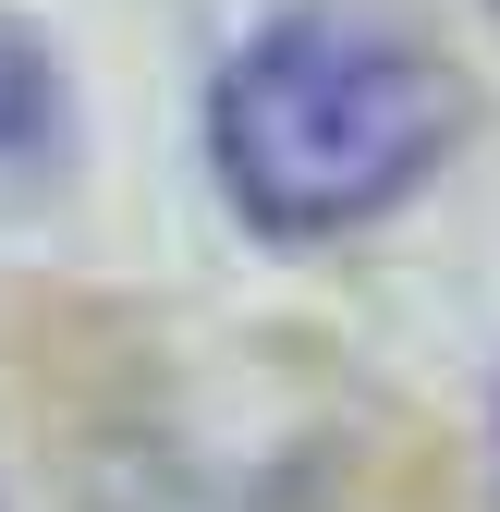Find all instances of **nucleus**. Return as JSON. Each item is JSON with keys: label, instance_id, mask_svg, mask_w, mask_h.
I'll return each mask as SVG.
<instances>
[{"label": "nucleus", "instance_id": "nucleus-1", "mask_svg": "<svg viewBox=\"0 0 500 512\" xmlns=\"http://www.w3.org/2000/svg\"><path fill=\"white\" fill-rule=\"evenodd\" d=\"M464 135L452 61L379 13H281L232 49L208 98L220 183L257 232H354L415 196Z\"/></svg>", "mask_w": 500, "mask_h": 512}, {"label": "nucleus", "instance_id": "nucleus-2", "mask_svg": "<svg viewBox=\"0 0 500 512\" xmlns=\"http://www.w3.org/2000/svg\"><path fill=\"white\" fill-rule=\"evenodd\" d=\"M61 122V86H49V49L25 25H0V159H25L37 135Z\"/></svg>", "mask_w": 500, "mask_h": 512}]
</instances>
